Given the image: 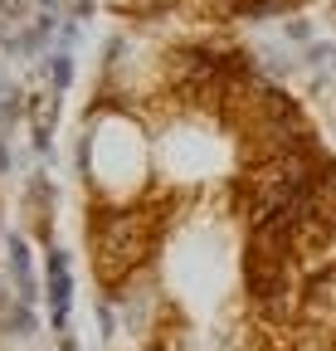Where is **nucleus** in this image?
Masks as SVG:
<instances>
[{"label":"nucleus","mask_w":336,"mask_h":351,"mask_svg":"<svg viewBox=\"0 0 336 351\" xmlns=\"http://www.w3.org/2000/svg\"><path fill=\"white\" fill-rule=\"evenodd\" d=\"M29 117H34V142L49 147V132H54V117H59V98L54 93H34L29 98Z\"/></svg>","instance_id":"obj_3"},{"label":"nucleus","mask_w":336,"mask_h":351,"mask_svg":"<svg viewBox=\"0 0 336 351\" xmlns=\"http://www.w3.org/2000/svg\"><path fill=\"white\" fill-rule=\"evenodd\" d=\"M151 230H156V210H112L93 225V263L103 283H122L127 274H137V263L151 249Z\"/></svg>","instance_id":"obj_1"},{"label":"nucleus","mask_w":336,"mask_h":351,"mask_svg":"<svg viewBox=\"0 0 336 351\" xmlns=\"http://www.w3.org/2000/svg\"><path fill=\"white\" fill-rule=\"evenodd\" d=\"M59 351H78V346H73V337H64V341H59Z\"/></svg>","instance_id":"obj_12"},{"label":"nucleus","mask_w":336,"mask_h":351,"mask_svg":"<svg viewBox=\"0 0 336 351\" xmlns=\"http://www.w3.org/2000/svg\"><path fill=\"white\" fill-rule=\"evenodd\" d=\"M137 10H161V5H171V0H132Z\"/></svg>","instance_id":"obj_9"},{"label":"nucleus","mask_w":336,"mask_h":351,"mask_svg":"<svg viewBox=\"0 0 336 351\" xmlns=\"http://www.w3.org/2000/svg\"><path fill=\"white\" fill-rule=\"evenodd\" d=\"M39 5H44V10H64V0H39Z\"/></svg>","instance_id":"obj_11"},{"label":"nucleus","mask_w":336,"mask_h":351,"mask_svg":"<svg viewBox=\"0 0 336 351\" xmlns=\"http://www.w3.org/2000/svg\"><path fill=\"white\" fill-rule=\"evenodd\" d=\"M254 59H259V69H263V73H273V78H283L287 69H298V59H287L278 44H259V54H254Z\"/></svg>","instance_id":"obj_5"},{"label":"nucleus","mask_w":336,"mask_h":351,"mask_svg":"<svg viewBox=\"0 0 336 351\" xmlns=\"http://www.w3.org/2000/svg\"><path fill=\"white\" fill-rule=\"evenodd\" d=\"M88 10H93V0H73V15H78V20L88 15Z\"/></svg>","instance_id":"obj_10"},{"label":"nucleus","mask_w":336,"mask_h":351,"mask_svg":"<svg viewBox=\"0 0 336 351\" xmlns=\"http://www.w3.org/2000/svg\"><path fill=\"white\" fill-rule=\"evenodd\" d=\"M5 249H10V274H15V283H20V298H25V302H34V298H39V288H34V258H29V244H25L20 234H10V239H5Z\"/></svg>","instance_id":"obj_2"},{"label":"nucleus","mask_w":336,"mask_h":351,"mask_svg":"<svg viewBox=\"0 0 336 351\" xmlns=\"http://www.w3.org/2000/svg\"><path fill=\"white\" fill-rule=\"evenodd\" d=\"M73 39H78V20H64V25H59V44H64V49H73Z\"/></svg>","instance_id":"obj_8"},{"label":"nucleus","mask_w":336,"mask_h":351,"mask_svg":"<svg viewBox=\"0 0 336 351\" xmlns=\"http://www.w3.org/2000/svg\"><path fill=\"white\" fill-rule=\"evenodd\" d=\"M44 73H49V83L64 93V88L73 83V54H68V49H54V54L44 59Z\"/></svg>","instance_id":"obj_4"},{"label":"nucleus","mask_w":336,"mask_h":351,"mask_svg":"<svg viewBox=\"0 0 336 351\" xmlns=\"http://www.w3.org/2000/svg\"><path fill=\"white\" fill-rule=\"evenodd\" d=\"M283 39L287 44H307L312 39V20H283Z\"/></svg>","instance_id":"obj_7"},{"label":"nucleus","mask_w":336,"mask_h":351,"mask_svg":"<svg viewBox=\"0 0 336 351\" xmlns=\"http://www.w3.org/2000/svg\"><path fill=\"white\" fill-rule=\"evenodd\" d=\"M312 73H331L336 78V44H307V59H302Z\"/></svg>","instance_id":"obj_6"}]
</instances>
